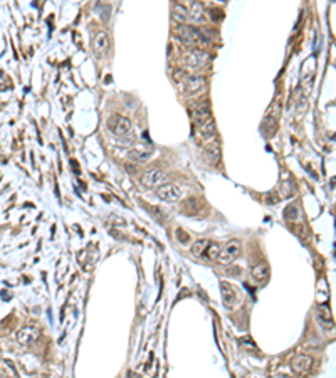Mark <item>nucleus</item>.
<instances>
[{
    "label": "nucleus",
    "mask_w": 336,
    "mask_h": 378,
    "mask_svg": "<svg viewBox=\"0 0 336 378\" xmlns=\"http://www.w3.org/2000/svg\"><path fill=\"white\" fill-rule=\"evenodd\" d=\"M242 252V244L241 241H237V239H234V241L227 242L224 247H220V252L217 256V262H220V264H231V262H234L237 259L239 256H241Z\"/></svg>",
    "instance_id": "1"
},
{
    "label": "nucleus",
    "mask_w": 336,
    "mask_h": 378,
    "mask_svg": "<svg viewBox=\"0 0 336 378\" xmlns=\"http://www.w3.org/2000/svg\"><path fill=\"white\" fill-rule=\"evenodd\" d=\"M108 130L116 136H126L131 131V119L123 116V114H111L108 118Z\"/></svg>",
    "instance_id": "2"
},
{
    "label": "nucleus",
    "mask_w": 336,
    "mask_h": 378,
    "mask_svg": "<svg viewBox=\"0 0 336 378\" xmlns=\"http://www.w3.org/2000/svg\"><path fill=\"white\" fill-rule=\"evenodd\" d=\"M157 195L158 198L163 200V202H176V200H180V197H182V192H180L178 185L175 184H162L157 187Z\"/></svg>",
    "instance_id": "3"
},
{
    "label": "nucleus",
    "mask_w": 336,
    "mask_h": 378,
    "mask_svg": "<svg viewBox=\"0 0 336 378\" xmlns=\"http://www.w3.org/2000/svg\"><path fill=\"white\" fill-rule=\"evenodd\" d=\"M141 185L147 187V189H157L158 185L163 184L165 180V172L162 168H150L141 175Z\"/></svg>",
    "instance_id": "4"
},
{
    "label": "nucleus",
    "mask_w": 336,
    "mask_h": 378,
    "mask_svg": "<svg viewBox=\"0 0 336 378\" xmlns=\"http://www.w3.org/2000/svg\"><path fill=\"white\" fill-rule=\"evenodd\" d=\"M209 61H210L209 54L197 47H195V51H190V52H187V56H185V64H187L188 68H195V69L205 68V66L209 64Z\"/></svg>",
    "instance_id": "5"
},
{
    "label": "nucleus",
    "mask_w": 336,
    "mask_h": 378,
    "mask_svg": "<svg viewBox=\"0 0 336 378\" xmlns=\"http://www.w3.org/2000/svg\"><path fill=\"white\" fill-rule=\"evenodd\" d=\"M198 138L203 143H210V141L217 140V124H215L214 119L209 118L205 123L198 126Z\"/></svg>",
    "instance_id": "6"
},
{
    "label": "nucleus",
    "mask_w": 336,
    "mask_h": 378,
    "mask_svg": "<svg viewBox=\"0 0 336 378\" xmlns=\"http://www.w3.org/2000/svg\"><path fill=\"white\" fill-rule=\"evenodd\" d=\"M220 294H222V302L227 309H232L234 306H236L239 292L231 283H225V281L220 283Z\"/></svg>",
    "instance_id": "7"
},
{
    "label": "nucleus",
    "mask_w": 336,
    "mask_h": 378,
    "mask_svg": "<svg viewBox=\"0 0 336 378\" xmlns=\"http://www.w3.org/2000/svg\"><path fill=\"white\" fill-rule=\"evenodd\" d=\"M313 368V358L309 355H298V357L293 358L291 362V370H293L296 375H306L309 370Z\"/></svg>",
    "instance_id": "8"
},
{
    "label": "nucleus",
    "mask_w": 336,
    "mask_h": 378,
    "mask_svg": "<svg viewBox=\"0 0 336 378\" xmlns=\"http://www.w3.org/2000/svg\"><path fill=\"white\" fill-rule=\"evenodd\" d=\"M39 330L37 328H34V326H24V328H20L19 331L15 333V340L19 341L20 345H32V343H35V341L39 340Z\"/></svg>",
    "instance_id": "9"
},
{
    "label": "nucleus",
    "mask_w": 336,
    "mask_h": 378,
    "mask_svg": "<svg viewBox=\"0 0 336 378\" xmlns=\"http://www.w3.org/2000/svg\"><path fill=\"white\" fill-rule=\"evenodd\" d=\"M207 86V79L203 78V76H187V79H185V93H188V94H197V93H200L205 90Z\"/></svg>",
    "instance_id": "10"
},
{
    "label": "nucleus",
    "mask_w": 336,
    "mask_h": 378,
    "mask_svg": "<svg viewBox=\"0 0 336 378\" xmlns=\"http://www.w3.org/2000/svg\"><path fill=\"white\" fill-rule=\"evenodd\" d=\"M92 51H94V54L98 57H103L108 54L109 51V37L106 32H98L94 35V39H92Z\"/></svg>",
    "instance_id": "11"
},
{
    "label": "nucleus",
    "mask_w": 336,
    "mask_h": 378,
    "mask_svg": "<svg viewBox=\"0 0 336 378\" xmlns=\"http://www.w3.org/2000/svg\"><path fill=\"white\" fill-rule=\"evenodd\" d=\"M187 12H188V19L195 22V24H202V22L207 20V12L200 2L193 0V2L190 3V7L187 8Z\"/></svg>",
    "instance_id": "12"
},
{
    "label": "nucleus",
    "mask_w": 336,
    "mask_h": 378,
    "mask_svg": "<svg viewBox=\"0 0 336 378\" xmlns=\"http://www.w3.org/2000/svg\"><path fill=\"white\" fill-rule=\"evenodd\" d=\"M316 319L325 330H333V316H331L330 306L323 304L316 309Z\"/></svg>",
    "instance_id": "13"
},
{
    "label": "nucleus",
    "mask_w": 336,
    "mask_h": 378,
    "mask_svg": "<svg viewBox=\"0 0 336 378\" xmlns=\"http://www.w3.org/2000/svg\"><path fill=\"white\" fill-rule=\"evenodd\" d=\"M209 118H210V104L209 103H202L192 109V119H193V123L198 124V126H200L202 123H205Z\"/></svg>",
    "instance_id": "14"
},
{
    "label": "nucleus",
    "mask_w": 336,
    "mask_h": 378,
    "mask_svg": "<svg viewBox=\"0 0 336 378\" xmlns=\"http://www.w3.org/2000/svg\"><path fill=\"white\" fill-rule=\"evenodd\" d=\"M153 155V150L148 148V146H141V148H133L128 153V158L131 160V162L135 163H145L148 162L150 158H152Z\"/></svg>",
    "instance_id": "15"
},
{
    "label": "nucleus",
    "mask_w": 336,
    "mask_h": 378,
    "mask_svg": "<svg viewBox=\"0 0 336 378\" xmlns=\"http://www.w3.org/2000/svg\"><path fill=\"white\" fill-rule=\"evenodd\" d=\"M251 274L257 283L264 284L269 279V276H271V269H269L266 262H259V264H255L254 268L251 269Z\"/></svg>",
    "instance_id": "16"
},
{
    "label": "nucleus",
    "mask_w": 336,
    "mask_h": 378,
    "mask_svg": "<svg viewBox=\"0 0 336 378\" xmlns=\"http://www.w3.org/2000/svg\"><path fill=\"white\" fill-rule=\"evenodd\" d=\"M173 20L176 24H185L188 20V12L182 3H175L173 5Z\"/></svg>",
    "instance_id": "17"
},
{
    "label": "nucleus",
    "mask_w": 336,
    "mask_h": 378,
    "mask_svg": "<svg viewBox=\"0 0 336 378\" xmlns=\"http://www.w3.org/2000/svg\"><path fill=\"white\" fill-rule=\"evenodd\" d=\"M219 252H220V246L217 242H209L207 244V247H205V251L202 252V256L205 257V259H209V261H215L217 259V256H219Z\"/></svg>",
    "instance_id": "18"
},
{
    "label": "nucleus",
    "mask_w": 336,
    "mask_h": 378,
    "mask_svg": "<svg viewBox=\"0 0 336 378\" xmlns=\"http://www.w3.org/2000/svg\"><path fill=\"white\" fill-rule=\"evenodd\" d=\"M205 153L209 155L210 158H214V162H217L220 158V145L219 140H214L210 143H205Z\"/></svg>",
    "instance_id": "19"
},
{
    "label": "nucleus",
    "mask_w": 336,
    "mask_h": 378,
    "mask_svg": "<svg viewBox=\"0 0 336 378\" xmlns=\"http://www.w3.org/2000/svg\"><path fill=\"white\" fill-rule=\"evenodd\" d=\"M294 193H296V187H294L293 182H289V180L282 182V185H281V197L282 198H289V197H293Z\"/></svg>",
    "instance_id": "20"
},
{
    "label": "nucleus",
    "mask_w": 336,
    "mask_h": 378,
    "mask_svg": "<svg viewBox=\"0 0 336 378\" xmlns=\"http://www.w3.org/2000/svg\"><path fill=\"white\" fill-rule=\"evenodd\" d=\"M299 208L294 205V203H291V205H287L286 207V210H284V217L287 220H291V222H296V220H299Z\"/></svg>",
    "instance_id": "21"
},
{
    "label": "nucleus",
    "mask_w": 336,
    "mask_h": 378,
    "mask_svg": "<svg viewBox=\"0 0 336 378\" xmlns=\"http://www.w3.org/2000/svg\"><path fill=\"white\" fill-rule=\"evenodd\" d=\"M207 244H209V241H205V239H200V241H197L192 246V254L193 256H202V252L205 251Z\"/></svg>",
    "instance_id": "22"
},
{
    "label": "nucleus",
    "mask_w": 336,
    "mask_h": 378,
    "mask_svg": "<svg viewBox=\"0 0 336 378\" xmlns=\"http://www.w3.org/2000/svg\"><path fill=\"white\" fill-rule=\"evenodd\" d=\"M187 71L185 69H182V68H176L175 71H173V78H175V81H183V79H187Z\"/></svg>",
    "instance_id": "23"
},
{
    "label": "nucleus",
    "mask_w": 336,
    "mask_h": 378,
    "mask_svg": "<svg viewBox=\"0 0 336 378\" xmlns=\"http://www.w3.org/2000/svg\"><path fill=\"white\" fill-rule=\"evenodd\" d=\"M219 2H224V0H219Z\"/></svg>",
    "instance_id": "24"
}]
</instances>
